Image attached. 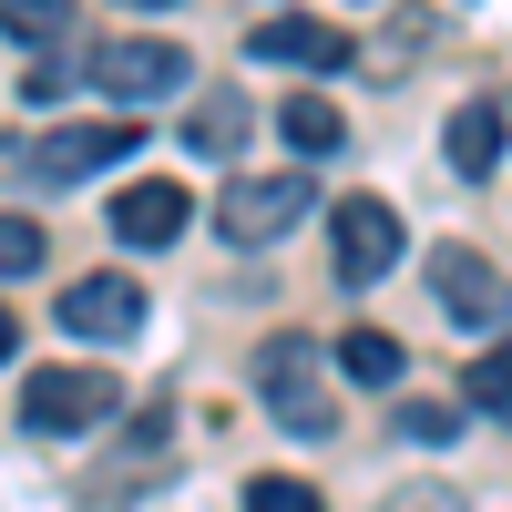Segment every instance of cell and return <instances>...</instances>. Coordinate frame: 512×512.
Listing matches in <instances>:
<instances>
[{"label": "cell", "mask_w": 512, "mask_h": 512, "mask_svg": "<svg viewBox=\"0 0 512 512\" xmlns=\"http://www.w3.org/2000/svg\"><path fill=\"white\" fill-rule=\"evenodd\" d=\"M256 390H267V420L297 441H328L338 410H328V379H318V349L308 338H267V359H256Z\"/></svg>", "instance_id": "6da1fadb"}, {"label": "cell", "mask_w": 512, "mask_h": 512, "mask_svg": "<svg viewBox=\"0 0 512 512\" xmlns=\"http://www.w3.org/2000/svg\"><path fill=\"white\" fill-rule=\"evenodd\" d=\"M113 400H123V390H113L103 369H31V379H21V431H52V441L103 431Z\"/></svg>", "instance_id": "7a4b0ae2"}, {"label": "cell", "mask_w": 512, "mask_h": 512, "mask_svg": "<svg viewBox=\"0 0 512 512\" xmlns=\"http://www.w3.org/2000/svg\"><path fill=\"white\" fill-rule=\"evenodd\" d=\"M297 216H308V175H236V185L216 195L226 246H277Z\"/></svg>", "instance_id": "3957f363"}, {"label": "cell", "mask_w": 512, "mask_h": 512, "mask_svg": "<svg viewBox=\"0 0 512 512\" xmlns=\"http://www.w3.org/2000/svg\"><path fill=\"white\" fill-rule=\"evenodd\" d=\"M431 297H441V318H451V328H472V338L512 328V287L482 267L472 246H431Z\"/></svg>", "instance_id": "277c9868"}, {"label": "cell", "mask_w": 512, "mask_h": 512, "mask_svg": "<svg viewBox=\"0 0 512 512\" xmlns=\"http://www.w3.org/2000/svg\"><path fill=\"white\" fill-rule=\"evenodd\" d=\"M144 134L134 123H62V134H31L21 144V175L31 185H82V175H103L113 154H134Z\"/></svg>", "instance_id": "5b68a950"}, {"label": "cell", "mask_w": 512, "mask_h": 512, "mask_svg": "<svg viewBox=\"0 0 512 512\" xmlns=\"http://www.w3.org/2000/svg\"><path fill=\"white\" fill-rule=\"evenodd\" d=\"M328 246H338V287H379V277L400 267V216L379 195H349L328 216Z\"/></svg>", "instance_id": "8992f818"}, {"label": "cell", "mask_w": 512, "mask_h": 512, "mask_svg": "<svg viewBox=\"0 0 512 512\" xmlns=\"http://www.w3.org/2000/svg\"><path fill=\"white\" fill-rule=\"evenodd\" d=\"M246 62H267V72H349V31L308 21V11H267L246 31Z\"/></svg>", "instance_id": "52a82bcc"}, {"label": "cell", "mask_w": 512, "mask_h": 512, "mask_svg": "<svg viewBox=\"0 0 512 512\" xmlns=\"http://www.w3.org/2000/svg\"><path fill=\"white\" fill-rule=\"evenodd\" d=\"M62 328H72V338H103V349H123V338L144 328V287L123 277V267L72 277V287H62Z\"/></svg>", "instance_id": "ba28073f"}, {"label": "cell", "mask_w": 512, "mask_h": 512, "mask_svg": "<svg viewBox=\"0 0 512 512\" xmlns=\"http://www.w3.org/2000/svg\"><path fill=\"white\" fill-rule=\"evenodd\" d=\"M185 52L175 41H103V62H93V82L113 103H164V93H185Z\"/></svg>", "instance_id": "9c48e42d"}, {"label": "cell", "mask_w": 512, "mask_h": 512, "mask_svg": "<svg viewBox=\"0 0 512 512\" xmlns=\"http://www.w3.org/2000/svg\"><path fill=\"white\" fill-rule=\"evenodd\" d=\"M185 216H195L185 185H164V175H144V185H123V195H113V236H123V246H144V256H154V246H175Z\"/></svg>", "instance_id": "30bf717a"}, {"label": "cell", "mask_w": 512, "mask_h": 512, "mask_svg": "<svg viewBox=\"0 0 512 512\" xmlns=\"http://www.w3.org/2000/svg\"><path fill=\"white\" fill-rule=\"evenodd\" d=\"M441 154H451V175H492V164H502V103H461Z\"/></svg>", "instance_id": "8fae6325"}, {"label": "cell", "mask_w": 512, "mask_h": 512, "mask_svg": "<svg viewBox=\"0 0 512 512\" xmlns=\"http://www.w3.org/2000/svg\"><path fill=\"white\" fill-rule=\"evenodd\" d=\"M236 134H246V93H236V82H216V93L185 113V154H226Z\"/></svg>", "instance_id": "7c38bea8"}, {"label": "cell", "mask_w": 512, "mask_h": 512, "mask_svg": "<svg viewBox=\"0 0 512 512\" xmlns=\"http://www.w3.org/2000/svg\"><path fill=\"white\" fill-rule=\"evenodd\" d=\"M338 369H349V379H369V390H390V379H400L410 359H400V338H390V328H349V349H338Z\"/></svg>", "instance_id": "4fadbf2b"}, {"label": "cell", "mask_w": 512, "mask_h": 512, "mask_svg": "<svg viewBox=\"0 0 512 512\" xmlns=\"http://www.w3.org/2000/svg\"><path fill=\"white\" fill-rule=\"evenodd\" d=\"M277 134H287L297 154H338V103H318V93H297V103H277Z\"/></svg>", "instance_id": "5bb4252c"}, {"label": "cell", "mask_w": 512, "mask_h": 512, "mask_svg": "<svg viewBox=\"0 0 512 512\" xmlns=\"http://www.w3.org/2000/svg\"><path fill=\"white\" fill-rule=\"evenodd\" d=\"M0 31L41 52V41H62V31H72V0H0Z\"/></svg>", "instance_id": "9a60e30c"}, {"label": "cell", "mask_w": 512, "mask_h": 512, "mask_svg": "<svg viewBox=\"0 0 512 512\" xmlns=\"http://www.w3.org/2000/svg\"><path fill=\"white\" fill-rule=\"evenodd\" d=\"M461 390H472V410L512 420V349H482V359H472V379H461Z\"/></svg>", "instance_id": "2e32d148"}, {"label": "cell", "mask_w": 512, "mask_h": 512, "mask_svg": "<svg viewBox=\"0 0 512 512\" xmlns=\"http://www.w3.org/2000/svg\"><path fill=\"white\" fill-rule=\"evenodd\" d=\"M246 512H328L297 472H267V482H246Z\"/></svg>", "instance_id": "e0dca14e"}, {"label": "cell", "mask_w": 512, "mask_h": 512, "mask_svg": "<svg viewBox=\"0 0 512 512\" xmlns=\"http://www.w3.org/2000/svg\"><path fill=\"white\" fill-rule=\"evenodd\" d=\"M41 267V226L31 216H0V277H31Z\"/></svg>", "instance_id": "ac0fdd59"}, {"label": "cell", "mask_w": 512, "mask_h": 512, "mask_svg": "<svg viewBox=\"0 0 512 512\" xmlns=\"http://www.w3.org/2000/svg\"><path fill=\"white\" fill-rule=\"evenodd\" d=\"M400 431H410V441H431V451H441V441L461 431V410H451V400H410V410H400Z\"/></svg>", "instance_id": "d6986e66"}, {"label": "cell", "mask_w": 512, "mask_h": 512, "mask_svg": "<svg viewBox=\"0 0 512 512\" xmlns=\"http://www.w3.org/2000/svg\"><path fill=\"white\" fill-rule=\"evenodd\" d=\"M62 82H72L62 62H41V72H21V103H62Z\"/></svg>", "instance_id": "ffe728a7"}, {"label": "cell", "mask_w": 512, "mask_h": 512, "mask_svg": "<svg viewBox=\"0 0 512 512\" xmlns=\"http://www.w3.org/2000/svg\"><path fill=\"white\" fill-rule=\"evenodd\" d=\"M11 349H21V318H11V308H0V359H11Z\"/></svg>", "instance_id": "44dd1931"}, {"label": "cell", "mask_w": 512, "mask_h": 512, "mask_svg": "<svg viewBox=\"0 0 512 512\" xmlns=\"http://www.w3.org/2000/svg\"><path fill=\"white\" fill-rule=\"evenodd\" d=\"M123 11H175V0H123Z\"/></svg>", "instance_id": "7402d4cb"}]
</instances>
